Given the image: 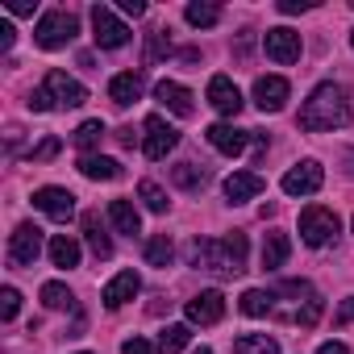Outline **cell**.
I'll list each match as a JSON object with an SVG mask.
<instances>
[{"instance_id": "6da1fadb", "label": "cell", "mask_w": 354, "mask_h": 354, "mask_svg": "<svg viewBox=\"0 0 354 354\" xmlns=\"http://www.w3.org/2000/svg\"><path fill=\"white\" fill-rule=\"evenodd\" d=\"M350 121V92L342 84H317L308 100L300 104V129L308 133H329Z\"/></svg>"}, {"instance_id": "7a4b0ae2", "label": "cell", "mask_w": 354, "mask_h": 354, "mask_svg": "<svg viewBox=\"0 0 354 354\" xmlns=\"http://www.w3.org/2000/svg\"><path fill=\"white\" fill-rule=\"evenodd\" d=\"M192 263L217 279H234L246 271V234H230V238H196L192 242Z\"/></svg>"}, {"instance_id": "3957f363", "label": "cell", "mask_w": 354, "mask_h": 354, "mask_svg": "<svg viewBox=\"0 0 354 354\" xmlns=\"http://www.w3.org/2000/svg\"><path fill=\"white\" fill-rule=\"evenodd\" d=\"M75 34H80V21H75L67 9H50V13H42L38 26H34V42H38L42 50H63Z\"/></svg>"}, {"instance_id": "277c9868", "label": "cell", "mask_w": 354, "mask_h": 354, "mask_svg": "<svg viewBox=\"0 0 354 354\" xmlns=\"http://www.w3.org/2000/svg\"><path fill=\"white\" fill-rule=\"evenodd\" d=\"M337 230H342V221H337L333 209L308 205V209L300 213V242H304V246H325V242H333Z\"/></svg>"}, {"instance_id": "5b68a950", "label": "cell", "mask_w": 354, "mask_h": 354, "mask_svg": "<svg viewBox=\"0 0 354 354\" xmlns=\"http://www.w3.org/2000/svg\"><path fill=\"white\" fill-rule=\"evenodd\" d=\"M92 38H96L100 50H121L129 42V26L109 5H92Z\"/></svg>"}, {"instance_id": "8992f818", "label": "cell", "mask_w": 354, "mask_h": 354, "mask_svg": "<svg viewBox=\"0 0 354 354\" xmlns=\"http://www.w3.org/2000/svg\"><path fill=\"white\" fill-rule=\"evenodd\" d=\"M321 184H325V167L317 158H300L296 167H288V175H283L279 188L288 196H313V192H321Z\"/></svg>"}, {"instance_id": "52a82bcc", "label": "cell", "mask_w": 354, "mask_h": 354, "mask_svg": "<svg viewBox=\"0 0 354 354\" xmlns=\"http://www.w3.org/2000/svg\"><path fill=\"white\" fill-rule=\"evenodd\" d=\"M55 100V109H80L88 100V88L80 80H71L67 71H46V84H42Z\"/></svg>"}, {"instance_id": "ba28073f", "label": "cell", "mask_w": 354, "mask_h": 354, "mask_svg": "<svg viewBox=\"0 0 354 354\" xmlns=\"http://www.w3.org/2000/svg\"><path fill=\"white\" fill-rule=\"evenodd\" d=\"M38 254H42V230H38L34 221H21V225L13 230V238H9V259H13L17 267H34Z\"/></svg>"}, {"instance_id": "9c48e42d", "label": "cell", "mask_w": 354, "mask_h": 354, "mask_svg": "<svg viewBox=\"0 0 354 354\" xmlns=\"http://www.w3.org/2000/svg\"><path fill=\"white\" fill-rule=\"evenodd\" d=\"M175 146H180V133H175V125H167L158 113L154 117H146V142H142V150H146V158H167Z\"/></svg>"}, {"instance_id": "30bf717a", "label": "cell", "mask_w": 354, "mask_h": 354, "mask_svg": "<svg viewBox=\"0 0 354 354\" xmlns=\"http://www.w3.org/2000/svg\"><path fill=\"white\" fill-rule=\"evenodd\" d=\"M263 50H267V59L271 63H296L300 59V34L296 30H288V26H275V30H267V38H263Z\"/></svg>"}, {"instance_id": "8fae6325", "label": "cell", "mask_w": 354, "mask_h": 354, "mask_svg": "<svg viewBox=\"0 0 354 354\" xmlns=\"http://www.w3.org/2000/svg\"><path fill=\"white\" fill-rule=\"evenodd\" d=\"M288 96H292V88H288L283 75H259V80H254V104H259L263 113H279V109L288 104Z\"/></svg>"}, {"instance_id": "7c38bea8", "label": "cell", "mask_w": 354, "mask_h": 354, "mask_svg": "<svg viewBox=\"0 0 354 354\" xmlns=\"http://www.w3.org/2000/svg\"><path fill=\"white\" fill-rule=\"evenodd\" d=\"M205 138H209V146H213V150H221V154L238 158V154L246 150V142H250V129H238V125H230V121H217V125H209V129H205Z\"/></svg>"}, {"instance_id": "4fadbf2b", "label": "cell", "mask_w": 354, "mask_h": 354, "mask_svg": "<svg viewBox=\"0 0 354 354\" xmlns=\"http://www.w3.org/2000/svg\"><path fill=\"white\" fill-rule=\"evenodd\" d=\"M34 209L46 213L50 221H71V213H75V196H71L67 188H38V192H34Z\"/></svg>"}, {"instance_id": "5bb4252c", "label": "cell", "mask_w": 354, "mask_h": 354, "mask_svg": "<svg viewBox=\"0 0 354 354\" xmlns=\"http://www.w3.org/2000/svg\"><path fill=\"white\" fill-rule=\"evenodd\" d=\"M221 317H225V296L217 288H209V292H201V296L188 300V321L192 325H217Z\"/></svg>"}, {"instance_id": "9a60e30c", "label": "cell", "mask_w": 354, "mask_h": 354, "mask_svg": "<svg viewBox=\"0 0 354 354\" xmlns=\"http://www.w3.org/2000/svg\"><path fill=\"white\" fill-rule=\"evenodd\" d=\"M209 104H213L221 117H238V109H242L238 84H234L230 75H213V80H209Z\"/></svg>"}, {"instance_id": "2e32d148", "label": "cell", "mask_w": 354, "mask_h": 354, "mask_svg": "<svg viewBox=\"0 0 354 354\" xmlns=\"http://www.w3.org/2000/svg\"><path fill=\"white\" fill-rule=\"evenodd\" d=\"M142 92H146L142 71H121V75L109 80V100H113L117 109H129L133 100H142Z\"/></svg>"}, {"instance_id": "e0dca14e", "label": "cell", "mask_w": 354, "mask_h": 354, "mask_svg": "<svg viewBox=\"0 0 354 354\" xmlns=\"http://www.w3.org/2000/svg\"><path fill=\"white\" fill-rule=\"evenodd\" d=\"M138 292H142V279H138V271H121V275H113V279L104 283L100 300H104V308H121V304H129Z\"/></svg>"}, {"instance_id": "ac0fdd59", "label": "cell", "mask_w": 354, "mask_h": 354, "mask_svg": "<svg viewBox=\"0 0 354 354\" xmlns=\"http://www.w3.org/2000/svg\"><path fill=\"white\" fill-rule=\"evenodd\" d=\"M154 96L175 113V117H192V92L184 84H175V80H158L154 84Z\"/></svg>"}, {"instance_id": "d6986e66", "label": "cell", "mask_w": 354, "mask_h": 354, "mask_svg": "<svg viewBox=\"0 0 354 354\" xmlns=\"http://www.w3.org/2000/svg\"><path fill=\"white\" fill-rule=\"evenodd\" d=\"M259 192H263V175H254V171H234L230 180H225V201H230V205L254 201Z\"/></svg>"}, {"instance_id": "ffe728a7", "label": "cell", "mask_w": 354, "mask_h": 354, "mask_svg": "<svg viewBox=\"0 0 354 354\" xmlns=\"http://www.w3.org/2000/svg\"><path fill=\"white\" fill-rule=\"evenodd\" d=\"M80 171L96 184H109V180H121V162L117 158H104V154H84L80 158Z\"/></svg>"}, {"instance_id": "44dd1931", "label": "cell", "mask_w": 354, "mask_h": 354, "mask_svg": "<svg viewBox=\"0 0 354 354\" xmlns=\"http://www.w3.org/2000/svg\"><path fill=\"white\" fill-rule=\"evenodd\" d=\"M109 221H113L117 234H129V238L142 230V217H138V209L129 201H109Z\"/></svg>"}, {"instance_id": "7402d4cb", "label": "cell", "mask_w": 354, "mask_h": 354, "mask_svg": "<svg viewBox=\"0 0 354 354\" xmlns=\"http://www.w3.org/2000/svg\"><path fill=\"white\" fill-rule=\"evenodd\" d=\"M46 250H50V263H55V267H63V271L80 267V242H75V238H67V234H55Z\"/></svg>"}, {"instance_id": "603a6c76", "label": "cell", "mask_w": 354, "mask_h": 354, "mask_svg": "<svg viewBox=\"0 0 354 354\" xmlns=\"http://www.w3.org/2000/svg\"><path fill=\"white\" fill-rule=\"evenodd\" d=\"M84 234H88V246H92L96 259H113V238L104 234V225H100L96 213H84Z\"/></svg>"}, {"instance_id": "cb8c5ba5", "label": "cell", "mask_w": 354, "mask_h": 354, "mask_svg": "<svg viewBox=\"0 0 354 354\" xmlns=\"http://www.w3.org/2000/svg\"><path fill=\"white\" fill-rule=\"evenodd\" d=\"M171 180L180 184L184 192H201V188L209 184V171L196 167V162H175V167H171Z\"/></svg>"}, {"instance_id": "d4e9b609", "label": "cell", "mask_w": 354, "mask_h": 354, "mask_svg": "<svg viewBox=\"0 0 354 354\" xmlns=\"http://www.w3.org/2000/svg\"><path fill=\"white\" fill-rule=\"evenodd\" d=\"M288 254H292V242L283 234H267V242H263V271H279L288 263Z\"/></svg>"}, {"instance_id": "484cf974", "label": "cell", "mask_w": 354, "mask_h": 354, "mask_svg": "<svg viewBox=\"0 0 354 354\" xmlns=\"http://www.w3.org/2000/svg\"><path fill=\"white\" fill-rule=\"evenodd\" d=\"M188 342H192V329H188V325H167V329L158 333L154 350H158V354H180Z\"/></svg>"}, {"instance_id": "4316f807", "label": "cell", "mask_w": 354, "mask_h": 354, "mask_svg": "<svg viewBox=\"0 0 354 354\" xmlns=\"http://www.w3.org/2000/svg\"><path fill=\"white\" fill-rule=\"evenodd\" d=\"M238 308H242L246 317H267V313L275 308V292H263V288H250V292H242V300H238Z\"/></svg>"}, {"instance_id": "83f0119b", "label": "cell", "mask_w": 354, "mask_h": 354, "mask_svg": "<svg viewBox=\"0 0 354 354\" xmlns=\"http://www.w3.org/2000/svg\"><path fill=\"white\" fill-rule=\"evenodd\" d=\"M234 354H283V350H279V342L267 337V333H242V337L234 342Z\"/></svg>"}, {"instance_id": "f1b7e54d", "label": "cell", "mask_w": 354, "mask_h": 354, "mask_svg": "<svg viewBox=\"0 0 354 354\" xmlns=\"http://www.w3.org/2000/svg\"><path fill=\"white\" fill-rule=\"evenodd\" d=\"M42 304L46 308H55V313H63V308H75V296H71V288L67 283H59V279H50V283H42Z\"/></svg>"}, {"instance_id": "f546056e", "label": "cell", "mask_w": 354, "mask_h": 354, "mask_svg": "<svg viewBox=\"0 0 354 354\" xmlns=\"http://www.w3.org/2000/svg\"><path fill=\"white\" fill-rule=\"evenodd\" d=\"M184 17H188V26H196V30H209V26L221 21V9L209 5V0H192V5L184 9Z\"/></svg>"}, {"instance_id": "4dcf8cb0", "label": "cell", "mask_w": 354, "mask_h": 354, "mask_svg": "<svg viewBox=\"0 0 354 354\" xmlns=\"http://www.w3.org/2000/svg\"><path fill=\"white\" fill-rule=\"evenodd\" d=\"M171 259H175L171 238H167V234H154V238L146 242V263H150V267H171Z\"/></svg>"}, {"instance_id": "1f68e13d", "label": "cell", "mask_w": 354, "mask_h": 354, "mask_svg": "<svg viewBox=\"0 0 354 354\" xmlns=\"http://www.w3.org/2000/svg\"><path fill=\"white\" fill-rule=\"evenodd\" d=\"M109 129H104V121H84L80 129H75V146L84 150V154H92L96 146H100V138H104Z\"/></svg>"}, {"instance_id": "d6a6232c", "label": "cell", "mask_w": 354, "mask_h": 354, "mask_svg": "<svg viewBox=\"0 0 354 354\" xmlns=\"http://www.w3.org/2000/svg\"><path fill=\"white\" fill-rule=\"evenodd\" d=\"M138 196H142V205H146L150 213H167V205H171L167 192H162L154 180H142V184H138Z\"/></svg>"}, {"instance_id": "836d02e7", "label": "cell", "mask_w": 354, "mask_h": 354, "mask_svg": "<svg viewBox=\"0 0 354 354\" xmlns=\"http://www.w3.org/2000/svg\"><path fill=\"white\" fill-rule=\"evenodd\" d=\"M17 308H21V292H17V288H0V317L13 321Z\"/></svg>"}, {"instance_id": "e575fe53", "label": "cell", "mask_w": 354, "mask_h": 354, "mask_svg": "<svg viewBox=\"0 0 354 354\" xmlns=\"http://www.w3.org/2000/svg\"><path fill=\"white\" fill-rule=\"evenodd\" d=\"M167 50H171V42H167V34H162V30H154V34L146 38V55H142V59H146V63H154V59H162Z\"/></svg>"}, {"instance_id": "d590c367", "label": "cell", "mask_w": 354, "mask_h": 354, "mask_svg": "<svg viewBox=\"0 0 354 354\" xmlns=\"http://www.w3.org/2000/svg\"><path fill=\"white\" fill-rule=\"evenodd\" d=\"M59 146H63L59 138H46V142H38V146H34V162H50V158L59 154Z\"/></svg>"}, {"instance_id": "8d00e7d4", "label": "cell", "mask_w": 354, "mask_h": 354, "mask_svg": "<svg viewBox=\"0 0 354 354\" xmlns=\"http://www.w3.org/2000/svg\"><path fill=\"white\" fill-rule=\"evenodd\" d=\"M30 109H34V113H50V109H55V100H50V92H46V88H38V92H30Z\"/></svg>"}, {"instance_id": "74e56055", "label": "cell", "mask_w": 354, "mask_h": 354, "mask_svg": "<svg viewBox=\"0 0 354 354\" xmlns=\"http://www.w3.org/2000/svg\"><path fill=\"white\" fill-rule=\"evenodd\" d=\"M121 354H154V346L146 337H125L121 342Z\"/></svg>"}, {"instance_id": "f35d334b", "label": "cell", "mask_w": 354, "mask_h": 354, "mask_svg": "<svg viewBox=\"0 0 354 354\" xmlns=\"http://www.w3.org/2000/svg\"><path fill=\"white\" fill-rule=\"evenodd\" d=\"M317 0H279V13H308Z\"/></svg>"}, {"instance_id": "ab89813d", "label": "cell", "mask_w": 354, "mask_h": 354, "mask_svg": "<svg viewBox=\"0 0 354 354\" xmlns=\"http://www.w3.org/2000/svg\"><path fill=\"white\" fill-rule=\"evenodd\" d=\"M350 321H354V296H346L337 308V325H350Z\"/></svg>"}, {"instance_id": "60d3db41", "label": "cell", "mask_w": 354, "mask_h": 354, "mask_svg": "<svg viewBox=\"0 0 354 354\" xmlns=\"http://www.w3.org/2000/svg\"><path fill=\"white\" fill-rule=\"evenodd\" d=\"M13 38H17V30H13L9 21H0V50H9V46H13Z\"/></svg>"}, {"instance_id": "b9f144b4", "label": "cell", "mask_w": 354, "mask_h": 354, "mask_svg": "<svg viewBox=\"0 0 354 354\" xmlns=\"http://www.w3.org/2000/svg\"><path fill=\"white\" fill-rule=\"evenodd\" d=\"M121 13H129V17H142V13H146V0H121Z\"/></svg>"}, {"instance_id": "7bdbcfd3", "label": "cell", "mask_w": 354, "mask_h": 354, "mask_svg": "<svg viewBox=\"0 0 354 354\" xmlns=\"http://www.w3.org/2000/svg\"><path fill=\"white\" fill-rule=\"evenodd\" d=\"M317 354H350V346L346 342H325V346H317Z\"/></svg>"}, {"instance_id": "ee69618b", "label": "cell", "mask_w": 354, "mask_h": 354, "mask_svg": "<svg viewBox=\"0 0 354 354\" xmlns=\"http://www.w3.org/2000/svg\"><path fill=\"white\" fill-rule=\"evenodd\" d=\"M9 13H17V17H30V13H34V5H30V0H9Z\"/></svg>"}, {"instance_id": "f6af8a7d", "label": "cell", "mask_w": 354, "mask_h": 354, "mask_svg": "<svg viewBox=\"0 0 354 354\" xmlns=\"http://www.w3.org/2000/svg\"><path fill=\"white\" fill-rule=\"evenodd\" d=\"M117 142L121 146H133V129H117Z\"/></svg>"}, {"instance_id": "bcb514c9", "label": "cell", "mask_w": 354, "mask_h": 354, "mask_svg": "<svg viewBox=\"0 0 354 354\" xmlns=\"http://www.w3.org/2000/svg\"><path fill=\"white\" fill-rule=\"evenodd\" d=\"M346 171H350V175H354V150H350V154H346Z\"/></svg>"}, {"instance_id": "7dc6e473", "label": "cell", "mask_w": 354, "mask_h": 354, "mask_svg": "<svg viewBox=\"0 0 354 354\" xmlns=\"http://www.w3.org/2000/svg\"><path fill=\"white\" fill-rule=\"evenodd\" d=\"M196 354H213V350H196Z\"/></svg>"}, {"instance_id": "c3c4849f", "label": "cell", "mask_w": 354, "mask_h": 354, "mask_svg": "<svg viewBox=\"0 0 354 354\" xmlns=\"http://www.w3.org/2000/svg\"><path fill=\"white\" fill-rule=\"evenodd\" d=\"M350 46H354V34H350Z\"/></svg>"}, {"instance_id": "681fc988", "label": "cell", "mask_w": 354, "mask_h": 354, "mask_svg": "<svg viewBox=\"0 0 354 354\" xmlns=\"http://www.w3.org/2000/svg\"><path fill=\"white\" fill-rule=\"evenodd\" d=\"M80 354H88V350H80Z\"/></svg>"}, {"instance_id": "f907efd6", "label": "cell", "mask_w": 354, "mask_h": 354, "mask_svg": "<svg viewBox=\"0 0 354 354\" xmlns=\"http://www.w3.org/2000/svg\"><path fill=\"white\" fill-rule=\"evenodd\" d=\"M350 225H354V221H350Z\"/></svg>"}]
</instances>
